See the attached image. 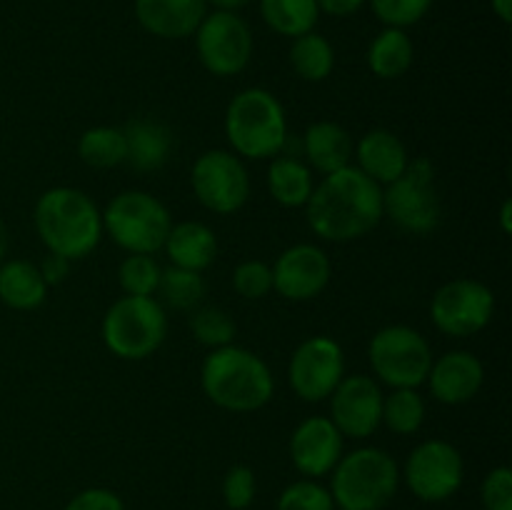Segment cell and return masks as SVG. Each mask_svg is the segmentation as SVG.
<instances>
[{"instance_id":"e0dca14e","label":"cell","mask_w":512,"mask_h":510,"mask_svg":"<svg viewBox=\"0 0 512 510\" xmlns=\"http://www.w3.org/2000/svg\"><path fill=\"white\" fill-rule=\"evenodd\" d=\"M343 455V435L323 415L303 420L290 438V458L303 475L318 478L330 473Z\"/></svg>"},{"instance_id":"9a60e30c","label":"cell","mask_w":512,"mask_h":510,"mask_svg":"<svg viewBox=\"0 0 512 510\" xmlns=\"http://www.w3.org/2000/svg\"><path fill=\"white\" fill-rule=\"evenodd\" d=\"M383 393L370 375H348L330 393V420L340 435L363 440L378 430Z\"/></svg>"},{"instance_id":"ba28073f","label":"cell","mask_w":512,"mask_h":510,"mask_svg":"<svg viewBox=\"0 0 512 510\" xmlns=\"http://www.w3.org/2000/svg\"><path fill=\"white\" fill-rule=\"evenodd\" d=\"M440 213L443 205L435 190V168L428 158L410 160L405 173L383 190V215H390L405 233H433Z\"/></svg>"},{"instance_id":"8fae6325","label":"cell","mask_w":512,"mask_h":510,"mask_svg":"<svg viewBox=\"0 0 512 510\" xmlns=\"http://www.w3.org/2000/svg\"><path fill=\"white\" fill-rule=\"evenodd\" d=\"M495 310V298L488 285L470 278H458L445 283L430 303V318L440 333L450 338H468L480 333L490 323Z\"/></svg>"},{"instance_id":"8992f818","label":"cell","mask_w":512,"mask_h":510,"mask_svg":"<svg viewBox=\"0 0 512 510\" xmlns=\"http://www.w3.org/2000/svg\"><path fill=\"white\" fill-rule=\"evenodd\" d=\"M168 315L155 298L123 295L103 318L105 348L123 360H145L163 345Z\"/></svg>"},{"instance_id":"f35d334b","label":"cell","mask_w":512,"mask_h":510,"mask_svg":"<svg viewBox=\"0 0 512 510\" xmlns=\"http://www.w3.org/2000/svg\"><path fill=\"white\" fill-rule=\"evenodd\" d=\"M65 510H125V505L113 490L90 488L75 495Z\"/></svg>"},{"instance_id":"277c9868","label":"cell","mask_w":512,"mask_h":510,"mask_svg":"<svg viewBox=\"0 0 512 510\" xmlns=\"http://www.w3.org/2000/svg\"><path fill=\"white\" fill-rule=\"evenodd\" d=\"M225 135L235 153L243 158H273L288 140L283 105L265 88L240 90L225 113Z\"/></svg>"},{"instance_id":"d6a6232c","label":"cell","mask_w":512,"mask_h":510,"mask_svg":"<svg viewBox=\"0 0 512 510\" xmlns=\"http://www.w3.org/2000/svg\"><path fill=\"white\" fill-rule=\"evenodd\" d=\"M190 330H193L195 340L208 348H223V345H233L235 338V323L223 308L215 305H205L198 308L190 318Z\"/></svg>"},{"instance_id":"1f68e13d","label":"cell","mask_w":512,"mask_h":510,"mask_svg":"<svg viewBox=\"0 0 512 510\" xmlns=\"http://www.w3.org/2000/svg\"><path fill=\"white\" fill-rule=\"evenodd\" d=\"M160 265L153 255L143 253H130L128 258L120 263L118 280L120 288L125 290V295H140V298H153V293L158 290L160 283Z\"/></svg>"},{"instance_id":"4316f807","label":"cell","mask_w":512,"mask_h":510,"mask_svg":"<svg viewBox=\"0 0 512 510\" xmlns=\"http://www.w3.org/2000/svg\"><path fill=\"white\" fill-rule=\"evenodd\" d=\"M260 15L278 35L298 38L315 28L320 8L318 0H260Z\"/></svg>"},{"instance_id":"cb8c5ba5","label":"cell","mask_w":512,"mask_h":510,"mask_svg":"<svg viewBox=\"0 0 512 510\" xmlns=\"http://www.w3.org/2000/svg\"><path fill=\"white\" fill-rule=\"evenodd\" d=\"M48 295V283L40 268L30 260H5L0 263V300L13 310H35Z\"/></svg>"},{"instance_id":"44dd1931","label":"cell","mask_w":512,"mask_h":510,"mask_svg":"<svg viewBox=\"0 0 512 510\" xmlns=\"http://www.w3.org/2000/svg\"><path fill=\"white\" fill-rule=\"evenodd\" d=\"M163 248L175 268L203 273L208 265H213L215 255H218V238L205 223L185 220V223L170 228Z\"/></svg>"},{"instance_id":"ee69618b","label":"cell","mask_w":512,"mask_h":510,"mask_svg":"<svg viewBox=\"0 0 512 510\" xmlns=\"http://www.w3.org/2000/svg\"><path fill=\"white\" fill-rule=\"evenodd\" d=\"M512 203H510V200H505V203H503V210H500V220H503V230H505V233H510V230H512Z\"/></svg>"},{"instance_id":"f546056e","label":"cell","mask_w":512,"mask_h":510,"mask_svg":"<svg viewBox=\"0 0 512 510\" xmlns=\"http://www.w3.org/2000/svg\"><path fill=\"white\" fill-rule=\"evenodd\" d=\"M425 420V403L415 388H393L388 398H383V418L380 423L388 425L398 435L418 433Z\"/></svg>"},{"instance_id":"f1b7e54d","label":"cell","mask_w":512,"mask_h":510,"mask_svg":"<svg viewBox=\"0 0 512 510\" xmlns=\"http://www.w3.org/2000/svg\"><path fill=\"white\" fill-rule=\"evenodd\" d=\"M78 155L90 168L100 170L125 163L128 148H125L123 128H110V125L88 128L78 140Z\"/></svg>"},{"instance_id":"ffe728a7","label":"cell","mask_w":512,"mask_h":510,"mask_svg":"<svg viewBox=\"0 0 512 510\" xmlns=\"http://www.w3.org/2000/svg\"><path fill=\"white\" fill-rule=\"evenodd\" d=\"M355 155H358V170H363L378 185H390L398 180L410 163L403 140L383 128L365 133L355 145Z\"/></svg>"},{"instance_id":"7402d4cb","label":"cell","mask_w":512,"mask_h":510,"mask_svg":"<svg viewBox=\"0 0 512 510\" xmlns=\"http://www.w3.org/2000/svg\"><path fill=\"white\" fill-rule=\"evenodd\" d=\"M125 163L133 165L135 170H158L163 168L165 160L173 150V133L168 125L158 123L153 118H133L125 123Z\"/></svg>"},{"instance_id":"83f0119b","label":"cell","mask_w":512,"mask_h":510,"mask_svg":"<svg viewBox=\"0 0 512 510\" xmlns=\"http://www.w3.org/2000/svg\"><path fill=\"white\" fill-rule=\"evenodd\" d=\"M290 65L295 73L308 83H320L328 78L335 68V50L328 38L318 35L315 30L298 35L290 48Z\"/></svg>"},{"instance_id":"60d3db41","label":"cell","mask_w":512,"mask_h":510,"mask_svg":"<svg viewBox=\"0 0 512 510\" xmlns=\"http://www.w3.org/2000/svg\"><path fill=\"white\" fill-rule=\"evenodd\" d=\"M365 5V0H318V8L323 13L335 15V18H348V15L358 13Z\"/></svg>"},{"instance_id":"484cf974","label":"cell","mask_w":512,"mask_h":510,"mask_svg":"<svg viewBox=\"0 0 512 510\" xmlns=\"http://www.w3.org/2000/svg\"><path fill=\"white\" fill-rule=\"evenodd\" d=\"M313 173L298 158H273L268 168V190L285 208H300L313 193Z\"/></svg>"},{"instance_id":"5bb4252c","label":"cell","mask_w":512,"mask_h":510,"mask_svg":"<svg viewBox=\"0 0 512 510\" xmlns=\"http://www.w3.org/2000/svg\"><path fill=\"white\" fill-rule=\"evenodd\" d=\"M405 480L420 500H448L463 485V458L448 440H425L410 453Z\"/></svg>"},{"instance_id":"7bdbcfd3","label":"cell","mask_w":512,"mask_h":510,"mask_svg":"<svg viewBox=\"0 0 512 510\" xmlns=\"http://www.w3.org/2000/svg\"><path fill=\"white\" fill-rule=\"evenodd\" d=\"M493 10L503 23H512V0H493Z\"/></svg>"},{"instance_id":"b9f144b4","label":"cell","mask_w":512,"mask_h":510,"mask_svg":"<svg viewBox=\"0 0 512 510\" xmlns=\"http://www.w3.org/2000/svg\"><path fill=\"white\" fill-rule=\"evenodd\" d=\"M208 5H213L215 10H228V13H238L240 8L250 5L253 0H205Z\"/></svg>"},{"instance_id":"52a82bcc","label":"cell","mask_w":512,"mask_h":510,"mask_svg":"<svg viewBox=\"0 0 512 510\" xmlns=\"http://www.w3.org/2000/svg\"><path fill=\"white\" fill-rule=\"evenodd\" d=\"M103 215V230L128 253L153 255L165 245L173 220L168 208L145 190H125L115 195Z\"/></svg>"},{"instance_id":"5b68a950","label":"cell","mask_w":512,"mask_h":510,"mask_svg":"<svg viewBox=\"0 0 512 510\" xmlns=\"http://www.w3.org/2000/svg\"><path fill=\"white\" fill-rule=\"evenodd\" d=\"M398 465L380 448H358L333 468V495L343 510H380L398 490Z\"/></svg>"},{"instance_id":"d590c367","label":"cell","mask_w":512,"mask_h":510,"mask_svg":"<svg viewBox=\"0 0 512 510\" xmlns=\"http://www.w3.org/2000/svg\"><path fill=\"white\" fill-rule=\"evenodd\" d=\"M233 285L243 298L260 300L273 290V268L263 260H245L235 268Z\"/></svg>"},{"instance_id":"8d00e7d4","label":"cell","mask_w":512,"mask_h":510,"mask_svg":"<svg viewBox=\"0 0 512 510\" xmlns=\"http://www.w3.org/2000/svg\"><path fill=\"white\" fill-rule=\"evenodd\" d=\"M223 498L230 510H245L255 498V475L248 465H233L225 473Z\"/></svg>"},{"instance_id":"d6986e66","label":"cell","mask_w":512,"mask_h":510,"mask_svg":"<svg viewBox=\"0 0 512 510\" xmlns=\"http://www.w3.org/2000/svg\"><path fill=\"white\" fill-rule=\"evenodd\" d=\"M208 15L205 0H135V18L148 30L165 40H180L195 35Z\"/></svg>"},{"instance_id":"74e56055","label":"cell","mask_w":512,"mask_h":510,"mask_svg":"<svg viewBox=\"0 0 512 510\" xmlns=\"http://www.w3.org/2000/svg\"><path fill=\"white\" fill-rule=\"evenodd\" d=\"M485 510H512V470L500 465L483 480Z\"/></svg>"},{"instance_id":"2e32d148","label":"cell","mask_w":512,"mask_h":510,"mask_svg":"<svg viewBox=\"0 0 512 510\" xmlns=\"http://www.w3.org/2000/svg\"><path fill=\"white\" fill-rule=\"evenodd\" d=\"M330 283V260L318 245L298 243L283 250L273 268V288L285 300H310Z\"/></svg>"},{"instance_id":"3957f363","label":"cell","mask_w":512,"mask_h":510,"mask_svg":"<svg viewBox=\"0 0 512 510\" xmlns=\"http://www.w3.org/2000/svg\"><path fill=\"white\" fill-rule=\"evenodd\" d=\"M203 393L230 413H253L270 403L275 380L263 358L238 345L215 348L200 370Z\"/></svg>"},{"instance_id":"4fadbf2b","label":"cell","mask_w":512,"mask_h":510,"mask_svg":"<svg viewBox=\"0 0 512 510\" xmlns=\"http://www.w3.org/2000/svg\"><path fill=\"white\" fill-rule=\"evenodd\" d=\"M288 378L290 388L305 403H320V400L330 398V393L345 378L343 348L328 335L308 338L298 345L290 358Z\"/></svg>"},{"instance_id":"30bf717a","label":"cell","mask_w":512,"mask_h":510,"mask_svg":"<svg viewBox=\"0 0 512 510\" xmlns=\"http://www.w3.org/2000/svg\"><path fill=\"white\" fill-rule=\"evenodd\" d=\"M195 48L208 73L228 78L248 68L253 55V33L238 13L213 10L195 30Z\"/></svg>"},{"instance_id":"603a6c76","label":"cell","mask_w":512,"mask_h":510,"mask_svg":"<svg viewBox=\"0 0 512 510\" xmlns=\"http://www.w3.org/2000/svg\"><path fill=\"white\" fill-rule=\"evenodd\" d=\"M303 150L308 163L318 173L330 175L350 165L353 140H350V133L343 125L333 123V120H320V123H313L305 130Z\"/></svg>"},{"instance_id":"9c48e42d","label":"cell","mask_w":512,"mask_h":510,"mask_svg":"<svg viewBox=\"0 0 512 510\" xmlns=\"http://www.w3.org/2000/svg\"><path fill=\"white\" fill-rule=\"evenodd\" d=\"M373 373L390 388H418L428 380L433 353L423 335L408 325H388L370 340Z\"/></svg>"},{"instance_id":"e575fe53","label":"cell","mask_w":512,"mask_h":510,"mask_svg":"<svg viewBox=\"0 0 512 510\" xmlns=\"http://www.w3.org/2000/svg\"><path fill=\"white\" fill-rule=\"evenodd\" d=\"M370 5H373V13L378 15L380 23H385L388 28L405 30L408 25L423 20L433 0H370Z\"/></svg>"},{"instance_id":"7c38bea8","label":"cell","mask_w":512,"mask_h":510,"mask_svg":"<svg viewBox=\"0 0 512 510\" xmlns=\"http://www.w3.org/2000/svg\"><path fill=\"white\" fill-rule=\"evenodd\" d=\"M193 193L208 210L230 215L248 203L250 178L243 160L228 150H208L200 155L190 173Z\"/></svg>"},{"instance_id":"836d02e7","label":"cell","mask_w":512,"mask_h":510,"mask_svg":"<svg viewBox=\"0 0 512 510\" xmlns=\"http://www.w3.org/2000/svg\"><path fill=\"white\" fill-rule=\"evenodd\" d=\"M278 510H333V495L313 480H298L283 490Z\"/></svg>"},{"instance_id":"bcb514c9","label":"cell","mask_w":512,"mask_h":510,"mask_svg":"<svg viewBox=\"0 0 512 510\" xmlns=\"http://www.w3.org/2000/svg\"><path fill=\"white\" fill-rule=\"evenodd\" d=\"M340 510H343V508H340Z\"/></svg>"},{"instance_id":"ab89813d","label":"cell","mask_w":512,"mask_h":510,"mask_svg":"<svg viewBox=\"0 0 512 510\" xmlns=\"http://www.w3.org/2000/svg\"><path fill=\"white\" fill-rule=\"evenodd\" d=\"M38 268H40V275H43L45 283H48V285H58V283H63L65 275H68L70 260L50 253L48 258H45L43 263L38 265Z\"/></svg>"},{"instance_id":"6da1fadb","label":"cell","mask_w":512,"mask_h":510,"mask_svg":"<svg viewBox=\"0 0 512 510\" xmlns=\"http://www.w3.org/2000/svg\"><path fill=\"white\" fill-rule=\"evenodd\" d=\"M305 215L313 233L323 240H358L383 220V188L363 170L348 165L315 185L305 203Z\"/></svg>"},{"instance_id":"d4e9b609","label":"cell","mask_w":512,"mask_h":510,"mask_svg":"<svg viewBox=\"0 0 512 510\" xmlns=\"http://www.w3.org/2000/svg\"><path fill=\"white\" fill-rule=\"evenodd\" d=\"M413 40L403 28H385L373 38L368 48V65L378 78L395 80L413 65Z\"/></svg>"},{"instance_id":"f6af8a7d","label":"cell","mask_w":512,"mask_h":510,"mask_svg":"<svg viewBox=\"0 0 512 510\" xmlns=\"http://www.w3.org/2000/svg\"><path fill=\"white\" fill-rule=\"evenodd\" d=\"M5 253H8V230H5L3 220H0V263H3Z\"/></svg>"},{"instance_id":"ac0fdd59","label":"cell","mask_w":512,"mask_h":510,"mask_svg":"<svg viewBox=\"0 0 512 510\" xmlns=\"http://www.w3.org/2000/svg\"><path fill=\"white\" fill-rule=\"evenodd\" d=\"M483 363L468 350H450L440 355L428 373L430 393L445 405H463L483 388Z\"/></svg>"},{"instance_id":"4dcf8cb0","label":"cell","mask_w":512,"mask_h":510,"mask_svg":"<svg viewBox=\"0 0 512 510\" xmlns=\"http://www.w3.org/2000/svg\"><path fill=\"white\" fill-rule=\"evenodd\" d=\"M158 293L175 310H193L205 295L203 275L185 268H168L160 273Z\"/></svg>"},{"instance_id":"7a4b0ae2","label":"cell","mask_w":512,"mask_h":510,"mask_svg":"<svg viewBox=\"0 0 512 510\" xmlns=\"http://www.w3.org/2000/svg\"><path fill=\"white\" fill-rule=\"evenodd\" d=\"M33 223L48 253L80 260L98 248L103 238V215L90 195L78 188H50L38 198Z\"/></svg>"}]
</instances>
